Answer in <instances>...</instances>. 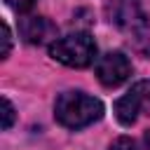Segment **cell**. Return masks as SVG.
<instances>
[{"mask_svg": "<svg viewBox=\"0 0 150 150\" xmlns=\"http://www.w3.org/2000/svg\"><path fill=\"white\" fill-rule=\"evenodd\" d=\"M131 75V61L122 52H108L96 61V77L103 87H120Z\"/></svg>", "mask_w": 150, "mask_h": 150, "instance_id": "cell-5", "label": "cell"}, {"mask_svg": "<svg viewBox=\"0 0 150 150\" xmlns=\"http://www.w3.org/2000/svg\"><path fill=\"white\" fill-rule=\"evenodd\" d=\"M138 115H150V80L136 82L122 98L115 101V117L120 124L131 127Z\"/></svg>", "mask_w": 150, "mask_h": 150, "instance_id": "cell-3", "label": "cell"}, {"mask_svg": "<svg viewBox=\"0 0 150 150\" xmlns=\"http://www.w3.org/2000/svg\"><path fill=\"white\" fill-rule=\"evenodd\" d=\"M5 2H7L14 12H19V14H21V12H28V9L33 7V2H35V0H5Z\"/></svg>", "mask_w": 150, "mask_h": 150, "instance_id": "cell-10", "label": "cell"}, {"mask_svg": "<svg viewBox=\"0 0 150 150\" xmlns=\"http://www.w3.org/2000/svg\"><path fill=\"white\" fill-rule=\"evenodd\" d=\"M9 47H12V33H9V26L2 21V52H0V59H7Z\"/></svg>", "mask_w": 150, "mask_h": 150, "instance_id": "cell-9", "label": "cell"}, {"mask_svg": "<svg viewBox=\"0 0 150 150\" xmlns=\"http://www.w3.org/2000/svg\"><path fill=\"white\" fill-rule=\"evenodd\" d=\"M105 14H108L110 23H115L124 33L145 35V30H148V16L134 0H112L105 7Z\"/></svg>", "mask_w": 150, "mask_h": 150, "instance_id": "cell-4", "label": "cell"}, {"mask_svg": "<svg viewBox=\"0 0 150 150\" xmlns=\"http://www.w3.org/2000/svg\"><path fill=\"white\" fill-rule=\"evenodd\" d=\"M54 115L66 129H82L103 115V103L84 91H63L54 103Z\"/></svg>", "mask_w": 150, "mask_h": 150, "instance_id": "cell-1", "label": "cell"}, {"mask_svg": "<svg viewBox=\"0 0 150 150\" xmlns=\"http://www.w3.org/2000/svg\"><path fill=\"white\" fill-rule=\"evenodd\" d=\"M108 150H138V145H136L134 138H129V136H120V138H115V141L110 143Z\"/></svg>", "mask_w": 150, "mask_h": 150, "instance_id": "cell-7", "label": "cell"}, {"mask_svg": "<svg viewBox=\"0 0 150 150\" xmlns=\"http://www.w3.org/2000/svg\"><path fill=\"white\" fill-rule=\"evenodd\" d=\"M49 56L70 68H87L96 59V42L89 33H70L49 45Z\"/></svg>", "mask_w": 150, "mask_h": 150, "instance_id": "cell-2", "label": "cell"}, {"mask_svg": "<svg viewBox=\"0 0 150 150\" xmlns=\"http://www.w3.org/2000/svg\"><path fill=\"white\" fill-rule=\"evenodd\" d=\"M145 143H148V148H150V131L145 134Z\"/></svg>", "mask_w": 150, "mask_h": 150, "instance_id": "cell-11", "label": "cell"}, {"mask_svg": "<svg viewBox=\"0 0 150 150\" xmlns=\"http://www.w3.org/2000/svg\"><path fill=\"white\" fill-rule=\"evenodd\" d=\"M19 33L28 45H45L56 40V26L47 16H23L19 21Z\"/></svg>", "mask_w": 150, "mask_h": 150, "instance_id": "cell-6", "label": "cell"}, {"mask_svg": "<svg viewBox=\"0 0 150 150\" xmlns=\"http://www.w3.org/2000/svg\"><path fill=\"white\" fill-rule=\"evenodd\" d=\"M14 122V105L9 103V98H2V129H9Z\"/></svg>", "mask_w": 150, "mask_h": 150, "instance_id": "cell-8", "label": "cell"}]
</instances>
